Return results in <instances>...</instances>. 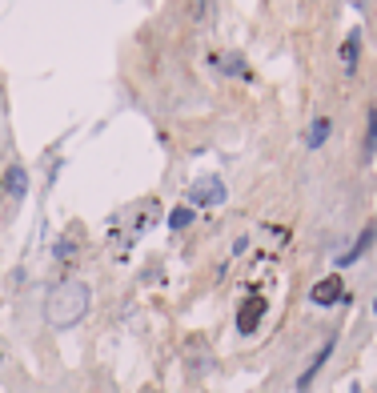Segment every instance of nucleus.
Segmentation results:
<instances>
[{
	"mask_svg": "<svg viewBox=\"0 0 377 393\" xmlns=\"http://www.w3.org/2000/svg\"><path fill=\"white\" fill-rule=\"evenodd\" d=\"M329 129H333V125H329V116H317V121H313L309 125V148H321L329 141Z\"/></svg>",
	"mask_w": 377,
	"mask_h": 393,
	"instance_id": "9",
	"label": "nucleus"
},
{
	"mask_svg": "<svg viewBox=\"0 0 377 393\" xmlns=\"http://www.w3.org/2000/svg\"><path fill=\"white\" fill-rule=\"evenodd\" d=\"M261 313H265V297H249L245 305H241V313H237V329L249 337L253 329L261 325Z\"/></svg>",
	"mask_w": 377,
	"mask_h": 393,
	"instance_id": "5",
	"label": "nucleus"
},
{
	"mask_svg": "<svg viewBox=\"0 0 377 393\" xmlns=\"http://www.w3.org/2000/svg\"><path fill=\"white\" fill-rule=\"evenodd\" d=\"M309 301L317 305V309H329V305H341V301H349L341 273H329V277H321V281H317V285L309 289Z\"/></svg>",
	"mask_w": 377,
	"mask_h": 393,
	"instance_id": "3",
	"label": "nucleus"
},
{
	"mask_svg": "<svg viewBox=\"0 0 377 393\" xmlns=\"http://www.w3.org/2000/svg\"><path fill=\"white\" fill-rule=\"evenodd\" d=\"M333 349H337V337H329V341L321 345V349H317V357H313L309 365H305V373L297 377V390H301V393L309 390V385H313V377H317V373H321V369H325V361L333 357Z\"/></svg>",
	"mask_w": 377,
	"mask_h": 393,
	"instance_id": "4",
	"label": "nucleus"
},
{
	"mask_svg": "<svg viewBox=\"0 0 377 393\" xmlns=\"http://www.w3.org/2000/svg\"><path fill=\"white\" fill-rule=\"evenodd\" d=\"M369 148H377V113H374V125H369Z\"/></svg>",
	"mask_w": 377,
	"mask_h": 393,
	"instance_id": "14",
	"label": "nucleus"
},
{
	"mask_svg": "<svg viewBox=\"0 0 377 393\" xmlns=\"http://www.w3.org/2000/svg\"><path fill=\"white\" fill-rule=\"evenodd\" d=\"M357 56H361V33L353 29V33L341 40V65H345V72H349V77L357 72Z\"/></svg>",
	"mask_w": 377,
	"mask_h": 393,
	"instance_id": "7",
	"label": "nucleus"
},
{
	"mask_svg": "<svg viewBox=\"0 0 377 393\" xmlns=\"http://www.w3.org/2000/svg\"><path fill=\"white\" fill-rule=\"evenodd\" d=\"M349 4H353V8H361V4H365V0H349Z\"/></svg>",
	"mask_w": 377,
	"mask_h": 393,
	"instance_id": "15",
	"label": "nucleus"
},
{
	"mask_svg": "<svg viewBox=\"0 0 377 393\" xmlns=\"http://www.w3.org/2000/svg\"><path fill=\"white\" fill-rule=\"evenodd\" d=\"M0 185H4L8 193L17 196V201H20L24 193H29V177H24V169H20V164H13V169L4 173V180H0Z\"/></svg>",
	"mask_w": 377,
	"mask_h": 393,
	"instance_id": "8",
	"label": "nucleus"
},
{
	"mask_svg": "<svg viewBox=\"0 0 377 393\" xmlns=\"http://www.w3.org/2000/svg\"><path fill=\"white\" fill-rule=\"evenodd\" d=\"M89 305H93V289L84 281H61L45 301V321L52 329H72L84 321Z\"/></svg>",
	"mask_w": 377,
	"mask_h": 393,
	"instance_id": "1",
	"label": "nucleus"
},
{
	"mask_svg": "<svg viewBox=\"0 0 377 393\" xmlns=\"http://www.w3.org/2000/svg\"><path fill=\"white\" fill-rule=\"evenodd\" d=\"M56 257H65L68 261V257H72V241H61V245H56Z\"/></svg>",
	"mask_w": 377,
	"mask_h": 393,
	"instance_id": "13",
	"label": "nucleus"
},
{
	"mask_svg": "<svg viewBox=\"0 0 377 393\" xmlns=\"http://www.w3.org/2000/svg\"><path fill=\"white\" fill-rule=\"evenodd\" d=\"M141 393H153V390H141Z\"/></svg>",
	"mask_w": 377,
	"mask_h": 393,
	"instance_id": "16",
	"label": "nucleus"
},
{
	"mask_svg": "<svg viewBox=\"0 0 377 393\" xmlns=\"http://www.w3.org/2000/svg\"><path fill=\"white\" fill-rule=\"evenodd\" d=\"M193 20H197V24L209 20V0H193Z\"/></svg>",
	"mask_w": 377,
	"mask_h": 393,
	"instance_id": "12",
	"label": "nucleus"
},
{
	"mask_svg": "<svg viewBox=\"0 0 377 393\" xmlns=\"http://www.w3.org/2000/svg\"><path fill=\"white\" fill-rule=\"evenodd\" d=\"M225 185H221V177H201L189 185V205L193 209H213V205H225Z\"/></svg>",
	"mask_w": 377,
	"mask_h": 393,
	"instance_id": "2",
	"label": "nucleus"
},
{
	"mask_svg": "<svg viewBox=\"0 0 377 393\" xmlns=\"http://www.w3.org/2000/svg\"><path fill=\"white\" fill-rule=\"evenodd\" d=\"M374 241H377V221H369V225L361 229L357 245L349 249V253H341V257H337V265H353V261H357V257H365V253H369V245H374Z\"/></svg>",
	"mask_w": 377,
	"mask_h": 393,
	"instance_id": "6",
	"label": "nucleus"
},
{
	"mask_svg": "<svg viewBox=\"0 0 377 393\" xmlns=\"http://www.w3.org/2000/svg\"><path fill=\"white\" fill-rule=\"evenodd\" d=\"M217 68H221V72H229V77H245V61H241L237 52H229V56H217Z\"/></svg>",
	"mask_w": 377,
	"mask_h": 393,
	"instance_id": "10",
	"label": "nucleus"
},
{
	"mask_svg": "<svg viewBox=\"0 0 377 393\" xmlns=\"http://www.w3.org/2000/svg\"><path fill=\"white\" fill-rule=\"evenodd\" d=\"M374 313H377V301H374Z\"/></svg>",
	"mask_w": 377,
	"mask_h": 393,
	"instance_id": "17",
	"label": "nucleus"
},
{
	"mask_svg": "<svg viewBox=\"0 0 377 393\" xmlns=\"http://www.w3.org/2000/svg\"><path fill=\"white\" fill-rule=\"evenodd\" d=\"M189 221H193V209H189V205H180V209H173V213H169V229L180 233Z\"/></svg>",
	"mask_w": 377,
	"mask_h": 393,
	"instance_id": "11",
	"label": "nucleus"
}]
</instances>
